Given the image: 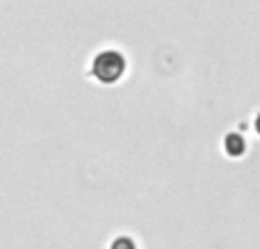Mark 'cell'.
<instances>
[{
  "mask_svg": "<svg viewBox=\"0 0 260 249\" xmlns=\"http://www.w3.org/2000/svg\"><path fill=\"white\" fill-rule=\"evenodd\" d=\"M112 249H135V245L130 240H126V238H121V240H117L112 245Z\"/></svg>",
  "mask_w": 260,
  "mask_h": 249,
  "instance_id": "cell-3",
  "label": "cell"
},
{
  "mask_svg": "<svg viewBox=\"0 0 260 249\" xmlns=\"http://www.w3.org/2000/svg\"><path fill=\"white\" fill-rule=\"evenodd\" d=\"M91 73L101 82H117L126 73V57L117 50H103L91 62Z\"/></svg>",
  "mask_w": 260,
  "mask_h": 249,
  "instance_id": "cell-1",
  "label": "cell"
},
{
  "mask_svg": "<svg viewBox=\"0 0 260 249\" xmlns=\"http://www.w3.org/2000/svg\"><path fill=\"white\" fill-rule=\"evenodd\" d=\"M224 146H226V151H229L231 155H240L244 151V140L240 135H229L226 137V142H224Z\"/></svg>",
  "mask_w": 260,
  "mask_h": 249,
  "instance_id": "cell-2",
  "label": "cell"
}]
</instances>
